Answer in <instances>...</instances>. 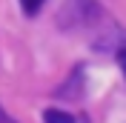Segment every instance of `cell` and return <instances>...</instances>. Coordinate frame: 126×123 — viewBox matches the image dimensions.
Masks as SVG:
<instances>
[{
	"mask_svg": "<svg viewBox=\"0 0 126 123\" xmlns=\"http://www.w3.org/2000/svg\"><path fill=\"white\" fill-rule=\"evenodd\" d=\"M118 63H120V69H123V77H126V49H120V52H118Z\"/></svg>",
	"mask_w": 126,
	"mask_h": 123,
	"instance_id": "5b68a950",
	"label": "cell"
},
{
	"mask_svg": "<svg viewBox=\"0 0 126 123\" xmlns=\"http://www.w3.org/2000/svg\"><path fill=\"white\" fill-rule=\"evenodd\" d=\"M20 6H23V12L29 17H34L40 9H43V0H20Z\"/></svg>",
	"mask_w": 126,
	"mask_h": 123,
	"instance_id": "277c9868",
	"label": "cell"
},
{
	"mask_svg": "<svg viewBox=\"0 0 126 123\" xmlns=\"http://www.w3.org/2000/svg\"><path fill=\"white\" fill-rule=\"evenodd\" d=\"M43 120L46 123H75V117L69 112H60V109H49V112H43Z\"/></svg>",
	"mask_w": 126,
	"mask_h": 123,
	"instance_id": "3957f363",
	"label": "cell"
},
{
	"mask_svg": "<svg viewBox=\"0 0 126 123\" xmlns=\"http://www.w3.org/2000/svg\"><path fill=\"white\" fill-rule=\"evenodd\" d=\"M57 97H66V100H80L83 97V69H80V66L72 72V77L60 86Z\"/></svg>",
	"mask_w": 126,
	"mask_h": 123,
	"instance_id": "7a4b0ae2",
	"label": "cell"
},
{
	"mask_svg": "<svg viewBox=\"0 0 126 123\" xmlns=\"http://www.w3.org/2000/svg\"><path fill=\"white\" fill-rule=\"evenodd\" d=\"M103 9L94 0H63V6L57 9V26L66 31L89 29V26L100 23Z\"/></svg>",
	"mask_w": 126,
	"mask_h": 123,
	"instance_id": "6da1fadb",
	"label": "cell"
}]
</instances>
